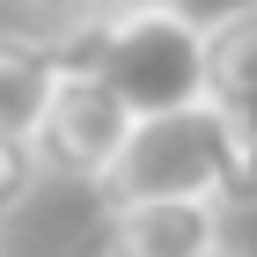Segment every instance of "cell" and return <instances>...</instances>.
I'll return each mask as SVG.
<instances>
[{"label": "cell", "mask_w": 257, "mask_h": 257, "mask_svg": "<svg viewBox=\"0 0 257 257\" xmlns=\"http://www.w3.org/2000/svg\"><path fill=\"white\" fill-rule=\"evenodd\" d=\"M133 125H140V110L110 88V81L66 66L59 88H52V103H44V118H37V133H30V147H37L44 177H66V184H88V191H96V184L110 177V162L125 155Z\"/></svg>", "instance_id": "3957f363"}, {"label": "cell", "mask_w": 257, "mask_h": 257, "mask_svg": "<svg viewBox=\"0 0 257 257\" xmlns=\"http://www.w3.org/2000/svg\"><path fill=\"white\" fill-rule=\"evenodd\" d=\"M74 8H88V0H74ZM177 8H184V15H198V22H206V30H213L220 15H235L242 0H177Z\"/></svg>", "instance_id": "9c48e42d"}, {"label": "cell", "mask_w": 257, "mask_h": 257, "mask_svg": "<svg viewBox=\"0 0 257 257\" xmlns=\"http://www.w3.org/2000/svg\"><path fill=\"white\" fill-rule=\"evenodd\" d=\"M52 44L74 74L110 81L140 118L206 103V22L177 0H88Z\"/></svg>", "instance_id": "6da1fadb"}, {"label": "cell", "mask_w": 257, "mask_h": 257, "mask_svg": "<svg viewBox=\"0 0 257 257\" xmlns=\"http://www.w3.org/2000/svg\"><path fill=\"white\" fill-rule=\"evenodd\" d=\"M213 257H250V250H228V242H220V250H213Z\"/></svg>", "instance_id": "30bf717a"}, {"label": "cell", "mask_w": 257, "mask_h": 257, "mask_svg": "<svg viewBox=\"0 0 257 257\" xmlns=\"http://www.w3.org/2000/svg\"><path fill=\"white\" fill-rule=\"evenodd\" d=\"M220 147H228V118L213 103H184L162 118H140L125 155L110 162V177L96 184L103 206H133V198H213L220 184Z\"/></svg>", "instance_id": "7a4b0ae2"}, {"label": "cell", "mask_w": 257, "mask_h": 257, "mask_svg": "<svg viewBox=\"0 0 257 257\" xmlns=\"http://www.w3.org/2000/svg\"><path fill=\"white\" fill-rule=\"evenodd\" d=\"M206 103L235 133H257V0L206 30Z\"/></svg>", "instance_id": "5b68a950"}, {"label": "cell", "mask_w": 257, "mask_h": 257, "mask_svg": "<svg viewBox=\"0 0 257 257\" xmlns=\"http://www.w3.org/2000/svg\"><path fill=\"white\" fill-rule=\"evenodd\" d=\"M44 184V162H37V147L22 133H0V213H15L22 198Z\"/></svg>", "instance_id": "ba28073f"}, {"label": "cell", "mask_w": 257, "mask_h": 257, "mask_svg": "<svg viewBox=\"0 0 257 257\" xmlns=\"http://www.w3.org/2000/svg\"><path fill=\"white\" fill-rule=\"evenodd\" d=\"M213 198H220V213H257V133H235V125H228Z\"/></svg>", "instance_id": "52a82bcc"}, {"label": "cell", "mask_w": 257, "mask_h": 257, "mask_svg": "<svg viewBox=\"0 0 257 257\" xmlns=\"http://www.w3.org/2000/svg\"><path fill=\"white\" fill-rule=\"evenodd\" d=\"M59 74H66V59L52 37H0V133H22V140L37 133Z\"/></svg>", "instance_id": "8992f818"}, {"label": "cell", "mask_w": 257, "mask_h": 257, "mask_svg": "<svg viewBox=\"0 0 257 257\" xmlns=\"http://www.w3.org/2000/svg\"><path fill=\"white\" fill-rule=\"evenodd\" d=\"M220 198H133L103 206V257H213Z\"/></svg>", "instance_id": "277c9868"}]
</instances>
